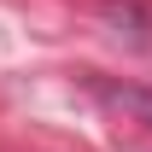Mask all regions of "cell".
<instances>
[{
	"mask_svg": "<svg viewBox=\"0 0 152 152\" xmlns=\"http://www.w3.org/2000/svg\"><path fill=\"white\" fill-rule=\"evenodd\" d=\"M105 99L123 105V111H134L140 123H152V88H105Z\"/></svg>",
	"mask_w": 152,
	"mask_h": 152,
	"instance_id": "1",
	"label": "cell"
}]
</instances>
